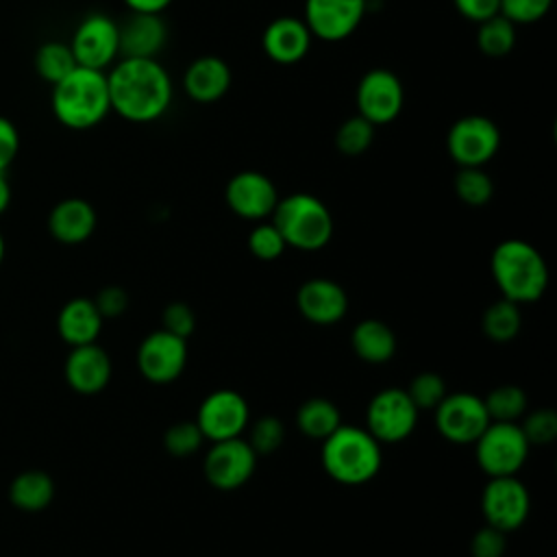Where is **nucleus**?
<instances>
[{
  "label": "nucleus",
  "mask_w": 557,
  "mask_h": 557,
  "mask_svg": "<svg viewBox=\"0 0 557 557\" xmlns=\"http://www.w3.org/2000/svg\"><path fill=\"white\" fill-rule=\"evenodd\" d=\"M65 381L67 385L85 396L98 394L107 387L111 379V359L96 342L72 346L65 359Z\"/></svg>",
  "instance_id": "aec40b11"
},
{
  "label": "nucleus",
  "mask_w": 557,
  "mask_h": 557,
  "mask_svg": "<svg viewBox=\"0 0 557 557\" xmlns=\"http://www.w3.org/2000/svg\"><path fill=\"white\" fill-rule=\"evenodd\" d=\"M287 244L272 222L257 224L248 235V250L259 261H274L285 252Z\"/></svg>",
  "instance_id": "f704fd0d"
},
{
  "label": "nucleus",
  "mask_w": 557,
  "mask_h": 557,
  "mask_svg": "<svg viewBox=\"0 0 557 557\" xmlns=\"http://www.w3.org/2000/svg\"><path fill=\"white\" fill-rule=\"evenodd\" d=\"M490 268L500 296L516 305L537 300L548 287L546 261L524 239H503L492 252Z\"/></svg>",
  "instance_id": "7ed1b4c3"
},
{
  "label": "nucleus",
  "mask_w": 557,
  "mask_h": 557,
  "mask_svg": "<svg viewBox=\"0 0 557 557\" xmlns=\"http://www.w3.org/2000/svg\"><path fill=\"white\" fill-rule=\"evenodd\" d=\"M490 420L518 422L527 413V394L518 385H498L483 398Z\"/></svg>",
  "instance_id": "7c9ffc66"
},
{
  "label": "nucleus",
  "mask_w": 557,
  "mask_h": 557,
  "mask_svg": "<svg viewBox=\"0 0 557 557\" xmlns=\"http://www.w3.org/2000/svg\"><path fill=\"white\" fill-rule=\"evenodd\" d=\"M296 307L305 320L318 326L337 324L348 311L344 287L331 278H309L296 292Z\"/></svg>",
  "instance_id": "a211bd4d"
},
{
  "label": "nucleus",
  "mask_w": 557,
  "mask_h": 557,
  "mask_svg": "<svg viewBox=\"0 0 557 557\" xmlns=\"http://www.w3.org/2000/svg\"><path fill=\"white\" fill-rule=\"evenodd\" d=\"M76 67V59L70 50V44L46 41L35 52V70L50 85L65 78Z\"/></svg>",
  "instance_id": "c756f323"
},
{
  "label": "nucleus",
  "mask_w": 557,
  "mask_h": 557,
  "mask_svg": "<svg viewBox=\"0 0 557 557\" xmlns=\"http://www.w3.org/2000/svg\"><path fill=\"white\" fill-rule=\"evenodd\" d=\"M96 228V211L83 198H65L57 202L48 215V231L61 244H81Z\"/></svg>",
  "instance_id": "5701e85b"
},
{
  "label": "nucleus",
  "mask_w": 557,
  "mask_h": 557,
  "mask_svg": "<svg viewBox=\"0 0 557 557\" xmlns=\"http://www.w3.org/2000/svg\"><path fill=\"white\" fill-rule=\"evenodd\" d=\"M50 107L59 124L72 131L98 126L111 111L107 72L76 65L52 85Z\"/></svg>",
  "instance_id": "f03ea898"
},
{
  "label": "nucleus",
  "mask_w": 557,
  "mask_h": 557,
  "mask_svg": "<svg viewBox=\"0 0 557 557\" xmlns=\"http://www.w3.org/2000/svg\"><path fill=\"white\" fill-rule=\"evenodd\" d=\"M102 315L91 298L67 300L57 318V329L63 342L70 346H83L98 339L102 331Z\"/></svg>",
  "instance_id": "b1692460"
},
{
  "label": "nucleus",
  "mask_w": 557,
  "mask_h": 557,
  "mask_svg": "<svg viewBox=\"0 0 557 557\" xmlns=\"http://www.w3.org/2000/svg\"><path fill=\"white\" fill-rule=\"evenodd\" d=\"M205 442V435L202 431L198 429L196 420H183V422H176L172 424L165 435H163V444H165V450L174 457H185V455H191L196 453Z\"/></svg>",
  "instance_id": "c9c22d12"
},
{
  "label": "nucleus",
  "mask_w": 557,
  "mask_h": 557,
  "mask_svg": "<svg viewBox=\"0 0 557 557\" xmlns=\"http://www.w3.org/2000/svg\"><path fill=\"white\" fill-rule=\"evenodd\" d=\"M531 509L529 490L513 476H492L481 494V513L485 524L509 533L524 524Z\"/></svg>",
  "instance_id": "f8f14e48"
},
{
  "label": "nucleus",
  "mask_w": 557,
  "mask_h": 557,
  "mask_svg": "<svg viewBox=\"0 0 557 557\" xmlns=\"http://www.w3.org/2000/svg\"><path fill=\"white\" fill-rule=\"evenodd\" d=\"M481 329L483 335L496 344H507L511 342L520 329H522V313H520V305L500 298L496 302H492L481 318Z\"/></svg>",
  "instance_id": "cd10ccee"
},
{
  "label": "nucleus",
  "mask_w": 557,
  "mask_h": 557,
  "mask_svg": "<svg viewBox=\"0 0 557 557\" xmlns=\"http://www.w3.org/2000/svg\"><path fill=\"white\" fill-rule=\"evenodd\" d=\"M120 59H157L168 41V24L161 13H135L117 24Z\"/></svg>",
  "instance_id": "6ab92c4d"
},
{
  "label": "nucleus",
  "mask_w": 557,
  "mask_h": 557,
  "mask_svg": "<svg viewBox=\"0 0 557 557\" xmlns=\"http://www.w3.org/2000/svg\"><path fill=\"white\" fill-rule=\"evenodd\" d=\"M507 548V537L503 531L485 524L470 540L472 557H503Z\"/></svg>",
  "instance_id": "a19ab883"
},
{
  "label": "nucleus",
  "mask_w": 557,
  "mask_h": 557,
  "mask_svg": "<svg viewBox=\"0 0 557 557\" xmlns=\"http://www.w3.org/2000/svg\"><path fill=\"white\" fill-rule=\"evenodd\" d=\"M272 224L285 244L298 250H320L333 237V215L329 207L305 191L278 198L272 211Z\"/></svg>",
  "instance_id": "39448f33"
},
{
  "label": "nucleus",
  "mask_w": 557,
  "mask_h": 557,
  "mask_svg": "<svg viewBox=\"0 0 557 557\" xmlns=\"http://www.w3.org/2000/svg\"><path fill=\"white\" fill-rule=\"evenodd\" d=\"M433 411L440 435L453 444H474V440L492 422L483 398L470 392L446 394Z\"/></svg>",
  "instance_id": "9b49d317"
},
{
  "label": "nucleus",
  "mask_w": 557,
  "mask_h": 557,
  "mask_svg": "<svg viewBox=\"0 0 557 557\" xmlns=\"http://www.w3.org/2000/svg\"><path fill=\"white\" fill-rule=\"evenodd\" d=\"M520 429L531 446L533 444L546 446L557 437V413L550 407H542L531 413H524Z\"/></svg>",
  "instance_id": "e433bc0d"
},
{
  "label": "nucleus",
  "mask_w": 557,
  "mask_h": 557,
  "mask_svg": "<svg viewBox=\"0 0 557 557\" xmlns=\"http://www.w3.org/2000/svg\"><path fill=\"white\" fill-rule=\"evenodd\" d=\"M553 7V0H500L498 13L513 24L540 22Z\"/></svg>",
  "instance_id": "58836bf2"
},
{
  "label": "nucleus",
  "mask_w": 557,
  "mask_h": 557,
  "mask_svg": "<svg viewBox=\"0 0 557 557\" xmlns=\"http://www.w3.org/2000/svg\"><path fill=\"white\" fill-rule=\"evenodd\" d=\"M250 409L246 398L235 389H215L198 407L196 424L205 440L220 442L239 437L248 426Z\"/></svg>",
  "instance_id": "2eb2a0df"
},
{
  "label": "nucleus",
  "mask_w": 557,
  "mask_h": 557,
  "mask_svg": "<svg viewBox=\"0 0 557 557\" xmlns=\"http://www.w3.org/2000/svg\"><path fill=\"white\" fill-rule=\"evenodd\" d=\"M368 11V0H305V24L322 41L348 39Z\"/></svg>",
  "instance_id": "dca6fc26"
},
{
  "label": "nucleus",
  "mask_w": 557,
  "mask_h": 557,
  "mask_svg": "<svg viewBox=\"0 0 557 557\" xmlns=\"http://www.w3.org/2000/svg\"><path fill=\"white\" fill-rule=\"evenodd\" d=\"M70 50L76 65L104 72L120 57L117 22L107 13L85 15L70 39Z\"/></svg>",
  "instance_id": "1a4fd4ad"
},
{
  "label": "nucleus",
  "mask_w": 557,
  "mask_h": 557,
  "mask_svg": "<svg viewBox=\"0 0 557 557\" xmlns=\"http://www.w3.org/2000/svg\"><path fill=\"white\" fill-rule=\"evenodd\" d=\"M94 305L102 318H117L120 313L126 311L128 294L117 285H107L98 292V296L94 298Z\"/></svg>",
  "instance_id": "79ce46f5"
},
{
  "label": "nucleus",
  "mask_w": 557,
  "mask_h": 557,
  "mask_svg": "<svg viewBox=\"0 0 557 557\" xmlns=\"http://www.w3.org/2000/svg\"><path fill=\"white\" fill-rule=\"evenodd\" d=\"M311 39L313 35L307 28L305 20H298L294 15H281L265 26L261 35V46L274 63L292 65L307 57Z\"/></svg>",
  "instance_id": "412c9836"
},
{
  "label": "nucleus",
  "mask_w": 557,
  "mask_h": 557,
  "mask_svg": "<svg viewBox=\"0 0 557 557\" xmlns=\"http://www.w3.org/2000/svg\"><path fill=\"white\" fill-rule=\"evenodd\" d=\"M418 422V409L400 387L376 392L366 409V431L379 444H396L411 435Z\"/></svg>",
  "instance_id": "0eeeda50"
},
{
  "label": "nucleus",
  "mask_w": 557,
  "mask_h": 557,
  "mask_svg": "<svg viewBox=\"0 0 557 557\" xmlns=\"http://www.w3.org/2000/svg\"><path fill=\"white\" fill-rule=\"evenodd\" d=\"M20 150V133L15 124L0 115V172H7V168L15 161Z\"/></svg>",
  "instance_id": "37998d69"
},
{
  "label": "nucleus",
  "mask_w": 557,
  "mask_h": 557,
  "mask_svg": "<svg viewBox=\"0 0 557 557\" xmlns=\"http://www.w3.org/2000/svg\"><path fill=\"white\" fill-rule=\"evenodd\" d=\"M54 498V483L44 470H24L9 485V500L22 511H41Z\"/></svg>",
  "instance_id": "a878e982"
},
{
  "label": "nucleus",
  "mask_w": 557,
  "mask_h": 557,
  "mask_svg": "<svg viewBox=\"0 0 557 557\" xmlns=\"http://www.w3.org/2000/svg\"><path fill=\"white\" fill-rule=\"evenodd\" d=\"M283 440H285L283 422L274 416H263L252 424L248 444L257 455H270L283 444Z\"/></svg>",
  "instance_id": "4c0bfd02"
},
{
  "label": "nucleus",
  "mask_w": 557,
  "mask_h": 557,
  "mask_svg": "<svg viewBox=\"0 0 557 557\" xmlns=\"http://www.w3.org/2000/svg\"><path fill=\"white\" fill-rule=\"evenodd\" d=\"M476 46L485 57H492V59H500L509 54L516 46V24L500 13L479 22Z\"/></svg>",
  "instance_id": "c85d7f7f"
},
{
  "label": "nucleus",
  "mask_w": 557,
  "mask_h": 557,
  "mask_svg": "<svg viewBox=\"0 0 557 557\" xmlns=\"http://www.w3.org/2000/svg\"><path fill=\"white\" fill-rule=\"evenodd\" d=\"M187 366V339L165 329L148 333L137 348V368L150 383L163 385L176 381Z\"/></svg>",
  "instance_id": "4468645a"
},
{
  "label": "nucleus",
  "mask_w": 557,
  "mask_h": 557,
  "mask_svg": "<svg viewBox=\"0 0 557 557\" xmlns=\"http://www.w3.org/2000/svg\"><path fill=\"white\" fill-rule=\"evenodd\" d=\"M174 0H124V4L135 13H163Z\"/></svg>",
  "instance_id": "a18cd8bd"
},
{
  "label": "nucleus",
  "mask_w": 557,
  "mask_h": 557,
  "mask_svg": "<svg viewBox=\"0 0 557 557\" xmlns=\"http://www.w3.org/2000/svg\"><path fill=\"white\" fill-rule=\"evenodd\" d=\"M531 444L518 422H490L474 440L479 468L492 476H513L527 461Z\"/></svg>",
  "instance_id": "423d86ee"
},
{
  "label": "nucleus",
  "mask_w": 557,
  "mask_h": 557,
  "mask_svg": "<svg viewBox=\"0 0 557 557\" xmlns=\"http://www.w3.org/2000/svg\"><path fill=\"white\" fill-rule=\"evenodd\" d=\"M350 344L355 355L366 363H385L396 352V335L394 331L376 318L361 320L350 335Z\"/></svg>",
  "instance_id": "393cba45"
},
{
  "label": "nucleus",
  "mask_w": 557,
  "mask_h": 557,
  "mask_svg": "<svg viewBox=\"0 0 557 557\" xmlns=\"http://www.w3.org/2000/svg\"><path fill=\"white\" fill-rule=\"evenodd\" d=\"M231 87V67L224 59L215 54H205L194 59L183 74L185 94L200 104H211L220 100Z\"/></svg>",
  "instance_id": "4be33fe9"
},
{
  "label": "nucleus",
  "mask_w": 557,
  "mask_h": 557,
  "mask_svg": "<svg viewBox=\"0 0 557 557\" xmlns=\"http://www.w3.org/2000/svg\"><path fill=\"white\" fill-rule=\"evenodd\" d=\"M2 259H4V237L0 233V263H2Z\"/></svg>",
  "instance_id": "de8ad7c7"
},
{
  "label": "nucleus",
  "mask_w": 557,
  "mask_h": 557,
  "mask_svg": "<svg viewBox=\"0 0 557 557\" xmlns=\"http://www.w3.org/2000/svg\"><path fill=\"white\" fill-rule=\"evenodd\" d=\"M355 104L357 113L372 126L394 122L405 104V89L400 78L387 67L368 70L357 83Z\"/></svg>",
  "instance_id": "9d476101"
},
{
  "label": "nucleus",
  "mask_w": 557,
  "mask_h": 557,
  "mask_svg": "<svg viewBox=\"0 0 557 557\" xmlns=\"http://www.w3.org/2000/svg\"><path fill=\"white\" fill-rule=\"evenodd\" d=\"M374 141V126L359 113L344 120L335 133V146L346 157H357L366 152Z\"/></svg>",
  "instance_id": "473e14b6"
},
{
  "label": "nucleus",
  "mask_w": 557,
  "mask_h": 557,
  "mask_svg": "<svg viewBox=\"0 0 557 557\" xmlns=\"http://www.w3.org/2000/svg\"><path fill=\"white\" fill-rule=\"evenodd\" d=\"M224 200L235 215L244 220H263L272 215L278 202V191L265 174L242 170L228 178Z\"/></svg>",
  "instance_id": "f3484780"
},
{
  "label": "nucleus",
  "mask_w": 557,
  "mask_h": 557,
  "mask_svg": "<svg viewBox=\"0 0 557 557\" xmlns=\"http://www.w3.org/2000/svg\"><path fill=\"white\" fill-rule=\"evenodd\" d=\"M11 202V185H9V178L4 172H0V213L7 211Z\"/></svg>",
  "instance_id": "49530a36"
},
{
  "label": "nucleus",
  "mask_w": 557,
  "mask_h": 557,
  "mask_svg": "<svg viewBox=\"0 0 557 557\" xmlns=\"http://www.w3.org/2000/svg\"><path fill=\"white\" fill-rule=\"evenodd\" d=\"M168 333L187 339L196 329V313L187 302H170L163 309V326Z\"/></svg>",
  "instance_id": "ea45409f"
},
{
  "label": "nucleus",
  "mask_w": 557,
  "mask_h": 557,
  "mask_svg": "<svg viewBox=\"0 0 557 557\" xmlns=\"http://www.w3.org/2000/svg\"><path fill=\"white\" fill-rule=\"evenodd\" d=\"M257 453L242 437L211 442L205 455V479L218 490H237L252 476L257 468Z\"/></svg>",
  "instance_id": "ddd939ff"
},
{
  "label": "nucleus",
  "mask_w": 557,
  "mask_h": 557,
  "mask_svg": "<svg viewBox=\"0 0 557 557\" xmlns=\"http://www.w3.org/2000/svg\"><path fill=\"white\" fill-rule=\"evenodd\" d=\"M405 392H407V396L411 398V403L416 405L418 411L435 409L442 403V398L448 394L446 392V383H444V379L437 372H420V374H416Z\"/></svg>",
  "instance_id": "72a5a7b5"
},
{
  "label": "nucleus",
  "mask_w": 557,
  "mask_h": 557,
  "mask_svg": "<svg viewBox=\"0 0 557 557\" xmlns=\"http://www.w3.org/2000/svg\"><path fill=\"white\" fill-rule=\"evenodd\" d=\"M453 187L457 198L470 207L487 205L494 194V183L483 172V168H459V172L455 174Z\"/></svg>",
  "instance_id": "2f4dec72"
},
{
  "label": "nucleus",
  "mask_w": 557,
  "mask_h": 557,
  "mask_svg": "<svg viewBox=\"0 0 557 557\" xmlns=\"http://www.w3.org/2000/svg\"><path fill=\"white\" fill-rule=\"evenodd\" d=\"M339 424H342L339 409H337L335 403H331L329 398L313 396V398H307V400L296 409V426H298L300 433H305L307 437L324 440V437H329Z\"/></svg>",
  "instance_id": "bb28decb"
},
{
  "label": "nucleus",
  "mask_w": 557,
  "mask_h": 557,
  "mask_svg": "<svg viewBox=\"0 0 557 557\" xmlns=\"http://www.w3.org/2000/svg\"><path fill=\"white\" fill-rule=\"evenodd\" d=\"M500 148V131L485 115H463L448 128L446 150L459 168H483Z\"/></svg>",
  "instance_id": "6e6552de"
},
{
  "label": "nucleus",
  "mask_w": 557,
  "mask_h": 557,
  "mask_svg": "<svg viewBox=\"0 0 557 557\" xmlns=\"http://www.w3.org/2000/svg\"><path fill=\"white\" fill-rule=\"evenodd\" d=\"M320 461L324 472L342 485H363L381 470V444L361 426L339 424L322 440Z\"/></svg>",
  "instance_id": "20e7f679"
},
{
  "label": "nucleus",
  "mask_w": 557,
  "mask_h": 557,
  "mask_svg": "<svg viewBox=\"0 0 557 557\" xmlns=\"http://www.w3.org/2000/svg\"><path fill=\"white\" fill-rule=\"evenodd\" d=\"M455 9L470 22H483L498 13L500 0H453Z\"/></svg>",
  "instance_id": "c03bdc74"
},
{
  "label": "nucleus",
  "mask_w": 557,
  "mask_h": 557,
  "mask_svg": "<svg viewBox=\"0 0 557 557\" xmlns=\"http://www.w3.org/2000/svg\"><path fill=\"white\" fill-rule=\"evenodd\" d=\"M111 111L137 124L159 120L172 104L174 87L157 59L122 57L107 72Z\"/></svg>",
  "instance_id": "f257e3e1"
}]
</instances>
